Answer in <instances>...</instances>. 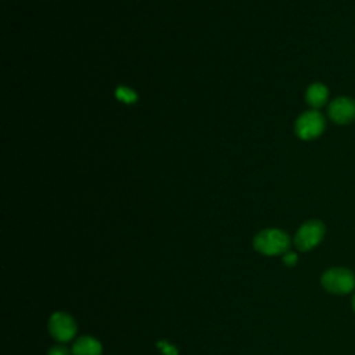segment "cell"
<instances>
[{"label": "cell", "mask_w": 355, "mask_h": 355, "mask_svg": "<svg viewBox=\"0 0 355 355\" xmlns=\"http://www.w3.org/2000/svg\"><path fill=\"white\" fill-rule=\"evenodd\" d=\"M325 225L321 221L312 219L300 226L296 233L294 244L300 251H310L315 248L325 237Z\"/></svg>", "instance_id": "cell-4"}, {"label": "cell", "mask_w": 355, "mask_h": 355, "mask_svg": "<svg viewBox=\"0 0 355 355\" xmlns=\"http://www.w3.org/2000/svg\"><path fill=\"white\" fill-rule=\"evenodd\" d=\"M47 355H69V349L63 344H57L49 349Z\"/></svg>", "instance_id": "cell-10"}, {"label": "cell", "mask_w": 355, "mask_h": 355, "mask_svg": "<svg viewBox=\"0 0 355 355\" xmlns=\"http://www.w3.org/2000/svg\"><path fill=\"white\" fill-rule=\"evenodd\" d=\"M116 96H117V99L118 100H121V102H124V103H135L136 102V94L132 91V89H129V87H127V86H120L118 89H117V92H116Z\"/></svg>", "instance_id": "cell-9"}, {"label": "cell", "mask_w": 355, "mask_h": 355, "mask_svg": "<svg viewBox=\"0 0 355 355\" xmlns=\"http://www.w3.org/2000/svg\"><path fill=\"white\" fill-rule=\"evenodd\" d=\"M327 99H329V89L323 83L315 82L308 86L305 92V100L314 110L323 107L327 103Z\"/></svg>", "instance_id": "cell-7"}, {"label": "cell", "mask_w": 355, "mask_h": 355, "mask_svg": "<svg viewBox=\"0 0 355 355\" xmlns=\"http://www.w3.org/2000/svg\"><path fill=\"white\" fill-rule=\"evenodd\" d=\"M252 246L263 255L286 254L290 247V237L281 229H263L254 237Z\"/></svg>", "instance_id": "cell-1"}, {"label": "cell", "mask_w": 355, "mask_h": 355, "mask_svg": "<svg viewBox=\"0 0 355 355\" xmlns=\"http://www.w3.org/2000/svg\"><path fill=\"white\" fill-rule=\"evenodd\" d=\"M329 118L337 125H348L355 121V100L351 98H337L327 107Z\"/></svg>", "instance_id": "cell-6"}, {"label": "cell", "mask_w": 355, "mask_h": 355, "mask_svg": "<svg viewBox=\"0 0 355 355\" xmlns=\"http://www.w3.org/2000/svg\"><path fill=\"white\" fill-rule=\"evenodd\" d=\"M325 117L318 110L303 113L294 125L296 135L303 140H312L319 138L325 131Z\"/></svg>", "instance_id": "cell-3"}, {"label": "cell", "mask_w": 355, "mask_h": 355, "mask_svg": "<svg viewBox=\"0 0 355 355\" xmlns=\"http://www.w3.org/2000/svg\"><path fill=\"white\" fill-rule=\"evenodd\" d=\"M352 308H354V311H355V294H354V297H352Z\"/></svg>", "instance_id": "cell-13"}, {"label": "cell", "mask_w": 355, "mask_h": 355, "mask_svg": "<svg viewBox=\"0 0 355 355\" xmlns=\"http://www.w3.org/2000/svg\"><path fill=\"white\" fill-rule=\"evenodd\" d=\"M49 332L52 337L65 343L74 338L76 333V323L71 315L65 312H56L49 319Z\"/></svg>", "instance_id": "cell-5"}, {"label": "cell", "mask_w": 355, "mask_h": 355, "mask_svg": "<svg viewBox=\"0 0 355 355\" xmlns=\"http://www.w3.org/2000/svg\"><path fill=\"white\" fill-rule=\"evenodd\" d=\"M102 344L91 336L79 337L72 345V355H102Z\"/></svg>", "instance_id": "cell-8"}, {"label": "cell", "mask_w": 355, "mask_h": 355, "mask_svg": "<svg viewBox=\"0 0 355 355\" xmlns=\"http://www.w3.org/2000/svg\"><path fill=\"white\" fill-rule=\"evenodd\" d=\"M157 345H158V347L162 349V352H164V354H166V355H176V354H178V349H176L175 347L169 345L168 343H162V341H160Z\"/></svg>", "instance_id": "cell-11"}, {"label": "cell", "mask_w": 355, "mask_h": 355, "mask_svg": "<svg viewBox=\"0 0 355 355\" xmlns=\"http://www.w3.org/2000/svg\"><path fill=\"white\" fill-rule=\"evenodd\" d=\"M323 289L333 294H348L355 288V277L347 268H332L322 275Z\"/></svg>", "instance_id": "cell-2"}, {"label": "cell", "mask_w": 355, "mask_h": 355, "mask_svg": "<svg viewBox=\"0 0 355 355\" xmlns=\"http://www.w3.org/2000/svg\"><path fill=\"white\" fill-rule=\"evenodd\" d=\"M283 262L288 266H294L297 263V255L294 252H286L283 255Z\"/></svg>", "instance_id": "cell-12"}]
</instances>
